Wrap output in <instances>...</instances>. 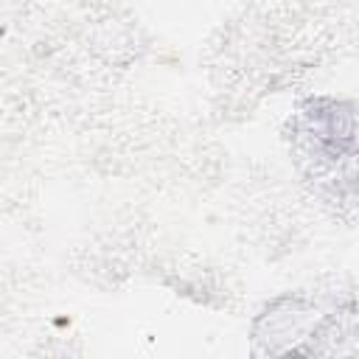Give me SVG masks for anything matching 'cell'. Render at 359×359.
Here are the masks:
<instances>
[{
    "instance_id": "cell-1",
    "label": "cell",
    "mask_w": 359,
    "mask_h": 359,
    "mask_svg": "<svg viewBox=\"0 0 359 359\" xmlns=\"http://www.w3.org/2000/svg\"><path fill=\"white\" fill-rule=\"evenodd\" d=\"M303 174L334 202L359 205V109L334 95L306 98L292 121Z\"/></svg>"
}]
</instances>
